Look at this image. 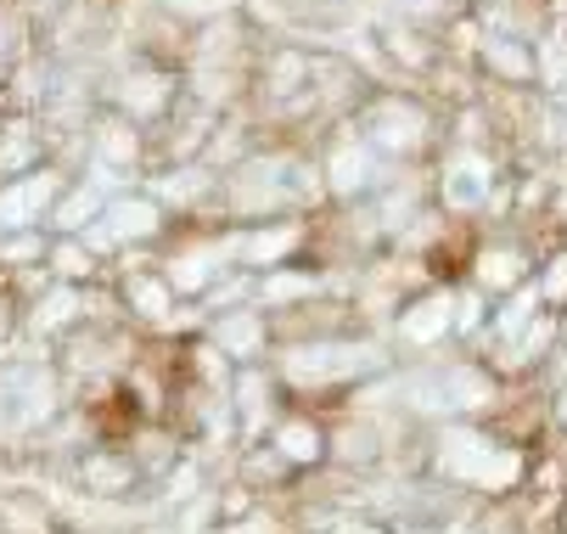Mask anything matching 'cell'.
I'll list each match as a JSON object with an SVG mask.
<instances>
[{
    "instance_id": "277c9868",
    "label": "cell",
    "mask_w": 567,
    "mask_h": 534,
    "mask_svg": "<svg viewBox=\"0 0 567 534\" xmlns=\"http://www.w3.org/2000/svg\"><path fill=\"white\" fill-rule=\"evenodd\" d=\"M512 181L495 170V152L489 146H455L444 152V164L433 175V197H439V214L450 219H472V214H495V186Z\"/></svg>"
},
{
    "instance_id": "7a4b0ae2",
    "label": "cell",
    "mask_w": 567,
    "mask_h": 534,
    "mask_svg": "<svg viewBox=\"0 0 567 534\" xmlns=\"http://www.w3.org/2000/svg\"><path fill=\"white\" fill-rule=\"evenodd\" d=\"M388 371V355L382 343H360L354 332L349 338H309V343H292L281 360H276V383L298 400L309 394H332V389H360L371 377Z\"/></svg>"
},
{
    "instance_id": "9c48e42d",
    "label": "cell",
    "mask_w": 567,
    "mask_h": 534,
    "mask_svg": "<svg viewBox=\"0 0 567 534\" xmlns=\"http://www.w3.org/2000/svg\"><path fill=\"white\" fill-rule=\"evenodd\" d=\"M382 433L377 422H349V428H332V462L343 468H377L382 462Z\"/></svg>"
},
{
    "instance_id": "52a82bcc",
    "label": "cell",
    "mask_w": 567,
    "mask_h": 534,
    "mask_svg": "<svg viewBox=\"0 0 567 534\" xmlns=\"http://www.w3.org/2000/svg\"><path fill=\"white\" fill-rule=\"evenodd\" d=\"M270 444L292 462V473H315V468L332 462V428L315 411H281L270 422Z\"/></svg>"
},
{
    "instance_id": "3957f363",
    "label": "cell",
    "mask_w": 567,
    "mask_h": 534,
    "mask_svg": "<svg viewBox=\"0 0 567 534\" xmlns=\"http://www.w3.org/2000/svg\"><path fill=\"white\" fill-rule=\"evenodd\" d=\"M349 124L382 152L388 164L422 158V152L433 146V135H439L433 107H427L422 96H411V91H371V96L349 113Z\"/></svg>"
},
{
    "instance_id": "ba28073f",
    "label": "cell",
    "mask_w": 567,
    "mask_h": 534,
    "mask_svg": "<svg viewBox=\"0 0 567 534\" xmlns=\"http://www.w3.org/2000/svg\"><path fill=\"white\" fill-rule=\"evenodd\" d=\"M270 316L259 310V304H248V310H225V321L214 327V349H225L230 360H259V355H270Z\"/></svg>"
},
{
    "instance_id": "7c38bea8",
    "label": "cell",
    "mask_w": 567,
    "mask_h": 534,
    "mask_svg": "<svg viewBox=\"0 0 567 534\" xmlns=\"http://www.w3.org/2000/svg\"><path fill=\"white\" fill-rule=\"evenodd\" d=\"M56 270L62 276H91V265L79 259V248H56Z\"/></svg>"
},
{
    "instance_id": "5b68a950",
    "label": "cell",
    "mask_w": 567,
    "mask_h": 534,
    "mask_svg": "<svg viewBox=\"0 0 567 534\" xmlns=\"http://www.w3.org/2000/svg\"><path fill=\"white\" fill-rule=\"evenodd\" d=\"M539 259H545V254H534L528 243L495 237V243H477V248L466 254V281L501 304V298H512L517 287H528V281L539 276Z\"/></svg>"
},
{
    "instance_id": "6da1fadb",
    "label": "cell",
    "mask_w": 567,
    "mask_h": 534,
    "mask_svg": "<svg viewBox=\"0 0 567 534\" xmlns=\"http://www.w3.org/2000/svg\"><path fill=\"white\" fill-rule=\"evenodd\" d=\"M427 468L439 484L450 490H472V495H517L528 484V450L512 444L495 428H477V422H444L427 444Z\"/></svg>"
},
{
    "instance_id": "30bf717a",
    "label": "cell",
    "mask_w": 567,
    "mask_h": 534,
    "mask_svg": "<svg viewBox=\"0 0 567 534\" xmlns=\"http://www.w3.org/2000/svg\"><path fill=\"white\" fill-rule=\"evenodd\" d=\"M534 287H539V304H545V310L567 316V243H556V248L539 259V276H534Z\"/></svg>"
},
{
    "instance_id": "8992f818",
    "label": "cell",
    "mask_w": 567,
    "mask_h": 534,
    "mask_svg": "<svg viewBox=\"0 0 567 534\" xmlns=\"http://www.w3.org/2000/svg\"><path fill=\"white\" fill-rule=\"evenodd\" d=\"M393 338L416 355L444 349L455 338V287H427L416 298H404L399 316H393Z\"/></svg>"
},
{
    "instance_id": "8fae6325",
    "label": "cell",
    "mask_w": 567,
    "mask_h": 534,
    "mask_svg": "<svg viewBox=\"0 0 567 534\" xmlns=\"http://www.w3.org/2000/svg\"><path fill=\"white\" fill-rule=\"evenodd\" d=\"M545 417H550V422L567 433V377H561V383L550 389V400H545Z\"/></svg>"
}]
</instances>
